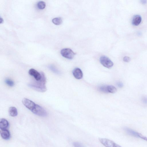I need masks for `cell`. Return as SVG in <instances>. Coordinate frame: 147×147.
Segmentation results:
<instances>
[{
  "mask_svg": "<svg viewBox=\"0 0 147 147\" xmlns=\"http://www.w3.org/2000/svg\"><path fill=\"white\" fill-rule=\"evenodd\" d=\"M60 53L63 57L69 59H72L75 55V53L69 48H64L62 50Z\"/></svg>",
  "mask_w": 147,
  "mask_h": 147,
  "instance_id": "cell-5",
  "label": "cell"
},
{
  "mask_svg": "<svg viewBox=\"0 0 147 147\" xmlns=\"http://www.w3.org/2000/svg\"><path fill=\"white\" fill-rule=\"evenodd\" d=\"M98 90L99 91L103 93H109L107 91V86H100L99 87Z\"/></svg>",
  "mask_w": 147,
  "mask_h": 147,
  "instance_id": "cell-17",
  "label": "cell"
},
{
  "mask_svg": "<svg viewBox=\"0 0 147 147\" xmlns=\"http://www.w3.org/2000/svg\"><path fill=\"white\" fill-rule=\"evenodd\" d=\"M37 6L39 9L40 10H43L46 7L45 2L42 1L39 2L38 3Z\"/></svg>",
  "mask_w": 147,
  "mask_h": 147,
  "instance_id": "cell-16",
  "label": "cell"
},
{
  "mask_svg": "<svg viewBox=\"0 0 147 147\" xmlns=\"http://www.w3.org/2000/svg\"><path fill=\"white\" fill-rule=\"evenodd\" d=\"M141 1L142 4H145L146 3V1Z\"/></svg>",
  "mask_w": 147,
  "mask_h": 147,
  "instance_id": "cell-24",
  "label": "cell"
},
{
  "mask_svg": "<svg viewBox=\"0 0 147 147\" xmlns=\"http://www.w3.org/2000/svg\"><path fill=\"white\" fill-rule=\"evenodd\" d=\"M31 112L36 115L41 117L46 116L47 114V112L43 107L36 104Z\"/></svg>",
  "mask_w": 147,
  "mask_h": 147,
  "instance_id": "cell-2",
  "label": "cell"
},
{
  "mask_svg": "<svg viewBox=\"0 0 147 147\" xmlns=\"http://www.w3.org/2000/svg\"><path fill=\"white\" fill-rule=\"evenodd\" d=\"M142 18L141 16L139 15L134 16L133 18L132 23L135 26H138L141 23Z\"/></svg>",
  "mask_w": 147,
  "mask_h": 147,
  "instance_id": "cell-12",
  "label": "cell"
},
{
  "mask_svg": "<svg viewBox=\"0 0 147 147\" xmlns=\"http://www.w3.org/2000/svg\"><path fill=\"white\" fill-rule=\"evenodd\" d=\"M123 61L126 62H129L130 60V57L128 56H125L124 57Z\"/></svg>",
  "mask_w": 147,
  "mask_h": 147,
  "instance_id": "cell-21",
  "label": "cell"
},
{
  "mask_svg": "<svg viewBox=\"0 0 147 147\" xmlns=\"http://www.w3.org/2000/svg\"><path fill=\"white\" fill-rule=\"evenodd\" d=\"M117 85L119 88H122L124 86L123 83L121 82H118L117 83Z\"/></svg>",
  "mask_w": 147,
  "mask_h": 147,
  "instance_id": "cell-23",
  "label": "cell"
},
{
  "mask_svg": "<svg viewBox=\"0 0 147 147\" xmlns=\"http://www.w3.org/2000/svg\"><path fill=\"white\" fill-rule=\"evenodd\" d=\"M9 125L8 121L5 119L2 118L0 120V129H6L8 128Z\"/></svg>",
  "mask_w": 147,
  "mask_h": 147,
  "instance_id": "cell-11",
  "label": "cell"
},
{
  "mask_svg": "<svg viewBox=\"0 0 147 147\" xmlns=\"http://www.w3.org/2000/svg\"><path fill=\"white\" fill-rule=\"evenodd\" d=\"M107 88L108 93H116L117 91V89L116 87L113 86H107Z\"/></svg>",
  "mask_w": 147,
  "mask_h": 147,
  "instance_id": "cell-15",
  "label": "cell"
},
{
  "mask_svg": "<svg viewBox=\"0 0 147 147\" xmlns=\"http://www.w3.org/2000/svg\"><path fill=\"white\" fill-rule=\"evenodd\" d=\"M73 74L76 79H81L83 77L82 71L79 68H75L73 71Z\"/></svg>",
  "mask_w": 147,
  "mask_h": 147,
  "instance_id": "cell-10",
  "label": "cell"
},
{
  "mask_svg": "<svg viewBox=\"0 0 147 147\" xmlns=\"http://www.w3.org/2000/svg\"><path fill=\"white\" fill-rule=\"evenodd\" d=\"M8 112L9 115L11 117H16L18 114L17 109L14 107H11L9 108Z\"/></svg>",
  "mask_w": 147,
  "mask_h": 147,
  "instance_id": "cell-13",
  "label": "cell"
},
{
  "mask_svg": "<svg viewBox=\"0 0 147 147\" xmlns=\"http://www.w3.org/2000/svg\"><path fill=\"white\" fill-rule=\"evenodd\" d=\"M41 73L42 78L41 80L36 81L29 84V86L37 91L41 92H44L47 91V87L46 86V79L44 73L43 72Z\"/></svg>",
  "mask_w": 147,
  "mask_h": 147,
  "instance_id": "cell-1",
  "label": "cell"
},
{
  "mask_svg": "<svg viewBox=\"0 0 147 147\" xmlns=\"http://www.w3.org/2000/svg\"><path fill=\"white\" fill-rule=\"evenodd\" d=\"M23 104L31 112L35 107L36 104L33 101L26 98H24L22 101Z\"/></svg>",
  "mask_w": 147,
  "mask_h": 147,
  "instance_id": "cell-7",
  "label": "cell"
},
{
  "mask_svg": "<svg viewBox=\"0 0 147 147\" xmlns=\"http://www.w3.org/2000/svg\"><path fill=\"white\" fill-rule=\"evenodd\" d=\"M4 21L3 20V18H2L1 17V23H3Z\"/></svg>",
  "mask_w": 147,
  "mask_h": 147,
  "instance_id": "cell-25",
  "label": "cell"
},
{
  "mask_svg": "<svg viewBox=\"0 0 147 147\" xmlns=\"http://www.w3.org/2000/svg\"><path fill=\"white\" fill-rule=\"evenodd\" d=\"M126 133L128 135L133 137L139 138L147 141V137H144L141 133L136 132L130 128H125Z\"/></svg>",
  "mask_w": 147,
  "mask_h": 147,
  "instance_id": "cell-3",
  "label": "cell"
},
{
  "mask_svg": "<svg viewBox=\"0 0 147 147\" xmlns=\"http://www.w3.org/2000/svg\"><path fill=\"white\" fill-rule=\"evenodd\" d=\"M0 133L2 139L5 140L10 139V133L7 129H1Z\"/></svg>",
  "mask_w": 147,
  "mask_h": 147,
  "instance_id": "cell-9",
  "label": "cell"
},
{
  "mask_svg": "<svg viewBox=\"0 0 147 147\" xmlns=\"http://www.w3.org/2000/svg\"><path fill=\"white\" fill-rule=\"evenodd\" d=\"M29 73L30 75L33 77L36 81H39L41 80L42 75L40 73L33 68L30 69L29 71Z\"/></svg>",
  "mask_w": 147,
  "mask_h": 147,
  "instance_id": "cell-8",
  "label": "cell"
},
{
  "mask_svg": "<svg viewBox=\"0 0 147 147\" xmlns=\"http://www.w3.org/2000/svg\"><path fill=\"white\" fill-rule=\"evenodd\" d=\"M49 68L52 71V72L54 73L57 74H59V71L57 70L54 66H49Z\"/></svg>",
  "mask_w": 147,
  "mask_h": 147,
  "instance_id": "cell-20",
  "label": "cell"
},
{
  "mask_svg": "<svg viewBox=\"0 0 147 147\" xmlns=\"http://www.w3.org/2000/svg\"><path fill=\"white\" fill-rule=\"evenodd\" d=\"M5 83L9 87H12L14 85V82L10 79H7L5 81Z\"/></svg>",
  "mask_w": 147,
  "mask_h": 147,
  "instance_id": "cell-18",
  "label": "cell"
},
{
  "mask_svg": "<svg viewBox=\"0 0 147 147\" xmlns=\"http://www.w3.org/2000/svg\"><path fill=\"white\" fill-rule=\"evenodd\" d=\"M73 144L74 147H85L83 145L79 142H74Z\"/></svg>",
  "mask_w": 147,
  "mask_h": 147,
  "instance_id": "cell-19",
  "label": "cell"
},
{
  "mask_svg": "<svg viewBox=\"0 0 147 147\" xmlns=\"http://www.w3.org/2000/svg\"><path fill=\"white\" fill-rule=\"evenodd\" d=\"M142 102H143L144 104H147V97L146 96H144L142 98Z\"/></svg>",
  "mask_w": 147,
  "mask_h": 147,
  "instance_id": "cell-22",
  "label": "cell"
},
{
  "mask_svg": "<svg viewBox=\"0 0 147 147\" xmlns=\"http://www.w3.org/2000/svg\"><path fill=\"white\" fill-rule=\"evenodd\" d=\"M100 63L105 67L109 68L113 66L114 63L108 57L105 56H102L100 59Z\"/></svg>",
  "mask_w": 147,
  "mask_h": 147,
  "instance_id": "cell-6",
  "label": "cell"
},
{
  "mask_svg": "<svg viewBox=\"0 0 147 147\" xmlns=\"http://www.w3.org/2000/svg\"><path fill=\"white\" fill-rule=\"evenodd\" d=\"M99 140L101 143L105 147H121L115 142L108 139L100 138Z\"/></svg>",
  "mask_w": 147,
  "mask_h": 147,
  "instance_id": "cell-4",
  "label": "cell"
},
{
  "mask_svg": "<svg viewBox=\"0 0 147 147\" xmlns=\"http://www.w3.org/2000/svg\"><path fill=\"white\" fill-rule=\"evenodd\" d=\"M52 22L55 25H59L62 23L63 20L61 17H57L53 19L52 20Z\"/></svg>",
  "mask_w": 147,
  "mask_h": 147,
  "instance_id": "cell-14",
  "label": "cell"
}]
</instances>
